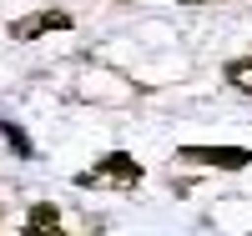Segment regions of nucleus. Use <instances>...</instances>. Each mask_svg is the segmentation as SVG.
<instances>
[{
  "instance_id": "6",
  "label": "nucleus",
  "mask_w": 252,
  "mask_h": 236,
  "mask_svg": "<svg viewBox=\"0 0 252 236\" xmlns=\"http://www.w3.org/2000/svg\"><path fill=\"white\" fill-rule=\"evenodd\" d=\"M0 136H5V141L15 146V151H20V156H35V146H31V136H26V131H20V126H15V121H0Z\"/></svg>"
},
{
  "instance_id": "4",
  "label": "nucleus",
  "mask_w": 252,
  "mask_h": 236,
  "mask_svg": "<svg viewBox=\"0 0 252 236\" xmlns=\"http://www.w3.org/2000/svg\"><path fill=\"white\" fill-rule=\"evenodd\" d=\"M20 236H66V226H61V211L51 201H35L26 211V221H20Z\"/></svg>"
},
{
  "instance_id": "2",
  "label": "nucleus",
  "mask_w": 252,
  "mask_h": 236,
  "mask_svg": "<svg viewBox=\"0 0 252 236\" xmlns=\"http://www.w3.org/2000/svg\"><path fill=\"white\" fill-rule=\"evenodd\" d=\"M177 156L192 161V166H212V171H242V166H252L247 146H182Z\"/></svg>"
},
{
  "instance_id": "3",
  "label": "nucleus",
  "mask_w": 252,
  "mask_h": 236,
  "mask_svg": "<svg viewBox=\"0 0 252 236\" xmlns=\"http://www.w3.org/2000/svg\"><path fill=\"white\" fill-rule=\"evenodd\" d=\"M51 30H71V15L66 10H31V15H20V20H10V40H20V46H31V40H40V35H51Z\"/></svg>"
},
{
  "instance_id": "5",
  "label": "nucleus",
  "mask_w": 252,
  "mask_h": 236,
  "mask_svg": "<svg viewBox=\"0 0 252 236\" xmlns=\"http://www.w3.org/2000/svg\"><path fill=\"white\" fill-rule=\"evenodd\" d=\"M227 85L242 96H252V55H237V60H227Z\"/></svg>"
},
{
  "instance_id": "7",
  "label": "nucleus",
  "mask_w": 252,
  "mask_h": 236,
  "mask_svg": "<svg viewBox=\"0 0 252 236\" xmlns=\"http://www.w3.org/2000/svg\"><path fill=\"white\" fill-rule=\"evenodd\" d=\"M172 5H222V0H172Z\"/></svg>"
},
{
  "instance_id": "1",
  "label": "nucleus",
  "mask_w": 252,
  "mask_h": 236,
  "mask_svg": "<svg viewBox=\"0 0 252 236\" xmlns=\"http://www.w3.org/2000/svg\"><path fill=\"white\" fill-rule=\"evenodd\" d=\"M141 176H146V171H141V161L131 151H106L91 171L76 176V186L81 191H91V186H141Z\"/></svg>"
}]
</instances>
